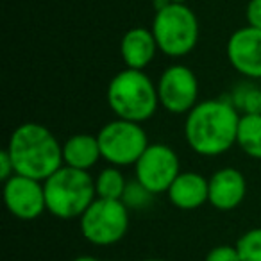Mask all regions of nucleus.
<instances>
[{
    "mask_svg": "<svg viewBox=\"0 0 261 261\" xmlns=\"http://www.w3.org/2000/svg\"><path fill=\"white\" fill-rule=\"evenodd\" d=\"M106 100L116 118L143 123L158 111V84L143 70L123 68L109 81Z\"/></svg>",
    "mask_w": 261,
    "mask_h": 261,
    "instance_id": "obj_3",
    "label": "nucleus"
},
{
    "mask_svg": "<svg viewBox=\"0 0 261 261\" xmlns=\"http://www.w3.org/2000/svg\"><path fill=\"white\" fill-rule=\"evenodd\" d=\"M13 175H15V165H13V160L8 154V150L4 149L0 152V179H2V182H6Z\"/></svg>",
    "mask_w": 261,
    "mask_h": 261,
    "instance_id": "obj_23",
    "label": "nucleus"
},
{
    "mask_svg": "<svg viewBox=\"0 0 261 261\" xmlns=\"http://www.w3.org/2000/svg\"><path fill=\"white\" fill-rule=\"evenodd\" d=\"M240 115L229 98L200 100L185 120V138L195 154L217 158L236 145Z\"/></svg>",
    "mask_w": 261,
    "mask_h": 261,
    "instance_id": "obj_1",
    "label": "nucleus"
},
{
    "mask_svg": "<svg viewBox=\"0 0 261 261\" xmlns=\"http://www.w3.org/2000/svg\"><path fill=\"white\" fill-rule=\"evenodd\" d=\"M127 179L122 174L118 167H106L100 170V174L95 177V190H97L98 199H108V200H122V195L125 192Z\"/></svg>",
    "mask_w": 261,
    "mask_h": 261,
    "instance_id": "obj_17",
    "label": "nucleus"
},
{
    "mask_svg": "<svg viewBox=\"0 0 261 261\" xmlns=\"http://www.w3.org/2000/svg\"><path fill=\"white\" fill-rule=\"evenodd\" d=\"M247 25L261 29V0H249L245 9Z\"/></svg>",
    "mask_w": 261,
    "mask_h": 261,
    "instance_id": "obj_22",
    "label": "nucleus"
},
{
    "mask_svg": "<svg viewBox=\"0 0 261 261\" xmlns=\"http://www.w3.org/2000/svg\"><path fill=\"white\" fill-rule=\"evenodd\" d=\"M98 160H102V154L97 135L79 133L63 143V161L66 167L88 172L98 163Z\"/></svg>",
    "mask_w": 261,
    "mask_h": 261,
    "instance_id": "obj_15",
    "label": "nucleus"
},
{
    "mask_svg": "<svg viewBox=\"0 0 261 261\" xmlns=\"http://www.w3.org/2000/svg\"><path fill=\"white\" fill-rule=\"evenodd\" d=\"M154 193L149 192L145 186L142 185L140 181H129L125 186V192L122 195V202L125 204L127 207L135 211H140V210H147V207L152 204L154 200Z\"/></svg>",
    "mask_w": 261,
    "mask_h": 261,
    "instance_id": "obj_19",
    "label": "nucleus"
},
{
    "mask_svg": "<svg viewBox=\"0 0 261 261\" xmlns=\"http://www.w3.org/2000/svg\"><path fill=\"white\" fill-rule=\"evenodd\" d=\"M47 211L59 220L81 218L97 199L95 179L88 172L63 165L43 181Z\"/></svg>",
    "mask_w": 261,
    "mask_h": 261,
    "instance_id": "obj_4",
    "label": "nucleus"
},
{
    "mask_svg": "<svg viewBox=\"0 0 261 261\" xmlns=\"http://www.w3.org/2000/svg\"><path fill=\"white\" fill-rule=\"evenodd\" d=\"M245 175L232 167H224L210 177V204L218 211H232L245 200Z\"/></svg>",
    "mask_w": 261,
    "mask_h": 261,
    "instance_id": "obj_12",
    "label": "nucleus"
},
{
    "mask_svg": "<svg viewBox=\"0 0 261 261\" xmlns=\"http://www.w3.org/2000/svg\"><path fill=\"white\" fill-rule=\"evenodd\" d=\"M142 261H165V259H158V257H147V259H142Z\"/></svg>",
    "mask_w": 261,
    "mask_h": 261,
    "instance_id": "obj_27",
    "label": "nucleus"
},
{
    "mask_svg": "<svg viewBox=\"0 0 261 261\" xmlns=\"http://www.w3.org/2000/svg\"><path fill=\"white\" fill-rule=\"evenodd\" d=\"M181 174V161L167 143H150L135 165V179L154 195L167 193Z\"/></svg>",
    "mask_w": 261,
    "mask_h": 261,
    "instance_id": "obj_8",
    "label": "nucleus"
},
{
    "mask_svg": "<svg viewBox=\"0 0 261 261\" xmlns=\"http://www.w3.org/2000/svg\"><path fill=\"white\" fill-rule=\"evenodd\" d=\"M158 50V41L152 29L133 27L120 40V56L125 68L145 70L154 61Z\"/></svg>",
    "mask_w": 261,
    "mask_h": 261,
    "instance_id": "obj_14",
    "label": "nucleus"
},
{
    "mask_svg": "<svg viewBox=\"0 0 261 261\" xmlns=\"http://www.w3.org/2000/svg\"><path fill=\"white\" fill-rule=\"evenodd\" d=\"M227 59L231 66L247 79H261V29L242 27L227 40Z\"/></svg>",
    "mask_w": 261,
    "mask_h": 261,
    "instance_id": "obj_11",
    "label": "nucleus"
},
{
    "mask_svg": "<svg viewBox=\"0 0 261 261\" xmlns=\"http://www.w3.org/2000/svg\"><path fill=\"white\" fill-rule=\"evenodd\" d=\"M2 197L8 211L18 220H36L47 211L43 182L38 179L15 174L4 182Z\"/></svg>",
    "mask_w": 261,
    "mask_h": 261,
    "instance_id": "obj_10",
    "label": "nucleus"
},
{
    "mask_svg": "<svg viewBox=\"0 0 261 261\" xmlns=\"http://www.w3.org/2000/svg\"><path fill=\"white\" fill-rule=\"evenodd\" d=\"M79 229L83 238L93 245H115L129 231V207L122 200L97 197L79 218Z\"/></svg>",
    "mask_w": 261,
    "mask_h": 261,
    "instance_id": "obj_7",
    "label": "nucleus"
},
{
    "mask_svg": "<svg viewBox=\"0 0 261 261\" xmlns=\"http://www.w3.org/2000/svg\"><path fill=\"white\" fill-rule=\"evenodd\" d=\"M204 261H242L240 259L238 249L231 245H217L206 254Z\"/></svg>",
    "mask_w": 261,
    "mask_h": 261,
    "instance_id": "obj_21",
    "label": "nucleus"
},
{
    "mask_svg": "<svg viewBox=\"0 0 261 261\" xmlns=\"http://www.w3.org/2000/svg\"><path fill=\"white\" fill-rule=\"evenodd\" d=\"M227 98L240 115H261V88H257L256 84H236Z\"/></svg>",
    "mask_w": 261,
    "mask_h": 261,
    "instance_id": "obj_18",
    "label": "nucleus"
},
{
    "mask_svg": "<svg viewBox=\"0 0 261 261\" xmlns=\"http://www.w3.org/2000/svg\"><path fill=\"white\" fill-rule=\"evenodd\" d=\"M73 261H100V259L95 256H90V254H83V256H77Z\"/></svg>",
    "mask_w": 261,
    "mask_h": 261,
    "instance_id": "obj_25",
    "label": "nucleus"
},
{
    "mask_svg": "<svg viewBox=\"0 0 261 261\" xmlns=\"http://www.w3.org/2000/svg\"><path fill=\"white\" fill-rule=\"evenodd\" d=\"M8 154L15 165V174L38 181H47L65 165L63 143L48 127L36 122L18 125L9 136Z\"/></svg>",
    "mask_w": 261,
    "mask_h": 261,
    "instance_id": "obj_2",
    "label": "nucleus"
},
{
    "mask_svg": "<svg viewBox=\"0 0 261 261\" xmlns=\"http://www.w3.org/2000/svg\"><path fill=\"white\" fill-rule=\"evenodd\" d=\"M172 2H174V4H186L188 0H172Z\"/></svg>",
    "mask_w": 261,
    "mask_h": 261,
    "instance_id": "obj_26",
    "label": "nucleus"
},
{
    "mask_svg": "<svg viewBox=\"0 0 261 261\" xmlns=\"http://www.w3.org/2000/svg\"><path fill=\"white\" fill-rule=\"evenodd\" d=\"M102 160L113 167H135L150 145L142 123L115 118L97 133Z\"/></svg>",
    "mask_w": 261,
    "mask_h": 261,
    "instance_id": "obj_6",
    "label": "nucleus"
},
{
    "mask_svg": "<svg viewBox=\"0 0 261 261\" xmlns=\"http://www.w3.org/2000/svg\"><path fill=\"white\" fill-rule=\"evenodd\" d=\"M236 145L245 156L261 160V115H242Z\"/></svg>",
    "mask_w": 261,
    "mask_h": 261,
    "instance_id": "obj_16",
    "label": "nucleus"
},
{
    "mask_svg": "<svg viewBox=\"0 0 261 261\" xmlns=\"http://www.w3.org/2000/svg\"><path fill=\"white\" fill-rule=\"evenodd\" d=\"M150 29L160 52L168 58H185L199 43V18L186 4H170L156 11Z\"/></svg>",
    "mask_w": 261,
    "mask_h": 261,
    "instance_id": "obj_5",
    "label": "nucleus"
},
{
    "mask_svg": "<svg viewBox=\"0 0 261 261\" xmlns=\"http://www.w3.org/2000/svg\"><path fill=\"white\" fill-rule=\"evenodd\" d=\"M236 249L242 261H261V227L243 232L236 242Z\"/></svg>",
    "mask_w": 261,
    "mask_h": 261,
    "instance_id": "obj_20",
    "label": "nucleus"
},
{
    "mask_svg": "<svg viewBox=\"0 0 261 261\" xmlns=\"http://www.w3.org/2000/svg\"><path fill=\"white\" fill-rule=\"evenodd\" d=\"M172 206L182 211H193L210 202V179L199 172H181L167 192Z\"/></svg>",
    "mask_w": 261,
    "mask_h": 261,
    "instance_id": "obj_13",
    "label": "nucleus"
},
{
    "mask_svg": "<svg viewBox=\"0 0 261 261\" xmlns=\"http://www.w3.org/2000/svg\"><path fill=\"white\" fill-rule=\"evenodd\" d=\"M160 106L172 115H188L199 104V79L186 65H170L158 81Z\"/></svg>",
    "mask_w": 261,
    "mask_h": 261,
    "instance_id": "obj_9",
    "label": "nucleus"
},
{
    "mask_svg": "<svg viewBox=\"0 0 261 261\" xmlns=\"http://www.w3.org/2000/svg\"><path fill=\"white\" fill-rule=\"evenodd\" d=\"M170 4H174L172 0H154V11H161V9L168 8Z\"/></svg>",
    "mask_w": 261,
    "mask_h": 261,
    "instance_id": "obj_24",
    "label": "nucleus"
}]
</instances>
